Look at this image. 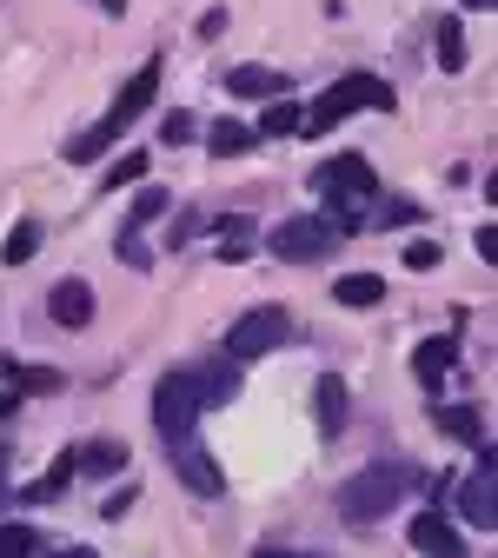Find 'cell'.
I'll use <instances>...</instances> for the list:
<instances>
[{
	"instance_id": "6da1fadb",
	"label": "cell",
	"mask_w": 498,
	"mask_h": 558,
	"mask_svg": "<svg viewBox=\"0 0 498 558\" xmlns=\"http://www.w3.org/2000/svg\"><path fill=\"white\" fill-rule=\"evenodd\" d=\"M160 74H167V60L154 53V60H139V74L113 94V107L87 126V133H74V140H66V160H74V167H87V160H100L107 147H120V133L139 120V113H147L154 100H160Z\"/></svg>"
},
{
	"instance_id": "7a4b0ae2",
	"label": "cell",
	"mask_w": 498,
	"mask_h": 558,
	"mask_svg": "<svg viewBox=\"0 0 498 558\" xmlns=\"http://www.w3.org/2000/svg\"><path fill=\"white\" fill-rule=\"evenodd\" d=\"M412 485H418V465L412 459H373V465H360V472L339 485V519L345 525H379L386 512L405 506Z\"/></svg>"
},
{
	"instance_id": "3957f363",
	"label": "cell",
	"mask_w": 498,
	"mask_h": 558,
	"mask_svg": "<svg viewBox=\"0 0 498 558\" xmlns=\"http://www.w3.org/2000/svg\"><path fill=\"white\" fill-rule=\"evenodd\" d=\"M392 107H399V94H392L379 74H345V81H332V87L306 107V133H300V140L332 133L345 113H392Z\"/></svg>"
},
{
	"instance_id": "277c9868",
	"label": "cell",
	"mask_w": 498,
	"mask_h": 558,
	"mask_svg": "<svg viewBox=\"0 0 498 558\" xmlns=\"http://www.w3.org/2000/svg\"><path fill=\"white\" fill-rule=\"evenodd\" d=\"M293 339V313L287 306H246L233 326H227V360H266V353H279V345Z\"/></svg>"
},
{
	"instance_id": "5b68a950",
	"label": "cell",
	"mask_w": 498,
	"mask_h": 558,
	"mask_svg": "<svg viewBox=\"0 0 498 558\" xmlns=\"http://www.w3.org/2000/svg\"><path fill=\"white\" fill-rule=\"evenodd\" d=\"M154 433H160V446H180V439L199 433V399L186 386V366L154 386Z\"/></svg>"
},
{
	"instance_id": "8992f818",
	"label": "cell",
	"mask_w": 498,
	"mask_h": 558,
	"mask_svg": "<svg viewBox=\"0 0 498 558\" xmlns=\"http://www.w3.org/2000/svg\"><path fill=\"white\" fill-rule=\"evenodd\" d=\"M266 246H272V259H287V266H313V259H326L339 246V233L319 214H293V220H279L266 233Z\"/></svg>"
},
{
	"instance_id": "52a82bcc",
	"label": "cell",
	"mask_w": 498,
	"mask_h": 558,
	"mask_svg": "<svg viewBox=\"0 0 498 558\" xmlns=\"http://www.w3.org/2000/svg\"><path fill=\"white\" fill-rule=\"evenodd\" d=\"M313 193L319 199H379V173L366 154H332L313 167Z\"/></svg>"
},
{
	"instance_id": "ba28073f",
	"label": "cell",
	"mask_w": 498,
	"mask_h": 558,
	"mask_svg": "<svg viewBox=\"0 0 498 558\" xmlns=\"http://www.w3.org/2000/svg\"><path fill=\"white\" fill-rule=\"evenodd\" d=\"M478 452V465L459 478V519L472 525V532H491L498 525V478H491V439L485 446H472Z\"/></svg>"
},
{
	"instance_id": "9c48e42d",
	"label": "cell",
	"mask_w": 498,
	"mask_h": 558,
	"mask_svg": "<svg viewBox=\"0 0 498 558\" xmlns=\"http://www.w3.org/2000/svg\"><path fill=\"white\" fill-rule=\"evenodd\" d=\"M167 459H173V472H180V485H186L193 499H220V493H227V472H220V459L206 452L199 433L180 439V446H167Z\"/></svg>"
},
{
	"instance_id": "30bf717a",
	"label": "cell",
	"mask_w": 498,
	"mask_h": 558,
	"mask_svg": "<svg viewBox=\"0 0 498 558\" xmlns=\"http://www.w3.org/2000/svg\"><path fill=\"white\" fill-rule=\"evenodd\" d=\"M405 538L425 551V558H465V532H459V519L452 512H412V525H405Z\"/></svg>"
},
{
	"instance_id": "8fae6325",
	"label": "cell",
	"mask_w": 498,
	"mask_h": 558,
	"mask_svg": "<svg viewBox=\"0 0 498 558\" xmlns=\"http://www.w3.org/2000/svg\"><path fill=\"white\" fill-rule=\"evenodd\" d=\"M94 287L74 272V279H53V293H47V319L60 326V332H87V319H94Z\"/></svg>"
},
{
	"instance_id": "7c38bea8",
	"label": "cell",
	"mask_w": 498,
	"mask_h": 558,
	"mask_svg": "<svg viewBox=\"0 0 498 558\" xmlns=\"http://www.w3.org/2000/svg\"><path fill=\"white\" fill-rule=\"evenodd\" d=\"M186 386H193V399H199V412L206 405H233L240 399V360H199V366H186Z\"/></svg>"
},
{
	"instance_id": "4fadbf2b",
	"label": "cell",
	"mask_w": 498,
	"mask_h": 558,
	"mask_svg": "<svg viewBox=\"0 0 498 558\" xmlns=\"http://www.w3.org/2000/svg\"><path fill=\"white\" fill-rule=\"evenodd\" d=\"M452 373H459V332H439V339H418L412 345V379L425 392H439Z\"/></svg>"
},
{
	"instance_id": "5bb4252c",
	"label": "cell",
	"mask_w": 498,
	"mask_h": 558,
	"mask_svg": "<svg viewBox=\"0 0 498 558\" xmlns=\"http://www.w3.org/2000/svg\"><path fill=\"white\" fill-rule=\"evenodd\" d=\"M227 94L233 100H279V94H293V81L279 74V66H259V60H240L233 74H227Z\"/></svg>"
},
{
	"instance_id": "9a60e30c",
	"label": "cell",
	"mask_w": 498,
	"mask_h": 558,
	"mask_svg": "<svg viewBox=\"0 0 498 558\" xmlns=\"http://www.w3.org/2000/svg\"><path fill=\"white\" fill-rule=\"evenodd\" d=\"M313 418H319V439H339V433H345V418H352V392H345V379H339V373H319V386H313Z\"/></svg>"
},
{
	"instance_id": "2e32d148",
	"label": "cell",
	"mask_w": 498,
	"mask_h": 558,
	"mask_svg": "<svg viewBox=\"0 0 498 558\" xmlns=\"http://www.w3.org/2000/svg\"><path fill=\"white\" fill-rule=\"evenodd\" d=\"M253 147H259V133H253L246 120H233V113L206 126V154H212V160H240V154H253Z\"/></svg>"
},
{
	"instance_id": "e0dca14e",
	"label": "cell",
	"mask_w": 498,
	"mask_h": 558,
	"mask_svg": "<svg viewBox=\"0 0 498 558\" xmlns=\"http://www.w3.org/2000/svg\"><path fill=\"white\" fill-rule=\"evenodd\" d=\"M253 133H259V140H293V133H306V107H300L293 94H279V100H266V113H259Z\"/></svg>"
},
{
	"instance_id": "ac0fdd59",
	"label": "cell",
	"mask_w": 498,
	"mask_h": 558,
	"mask_svg": "<svg viewBox=\"0 0 498 558\" xmlns=\"http://www.w3.org/2000/svg\"><path fill=\"white\" fill-rule=\"evenodd\" d=\"M74 472H87V478H120V472H126V446H120V439H87V446L74 452Z\"/></svg>"
},
{
	"instance_id": "d6986e66",
	"label": "cell",
	"mask_w": 498,
	"mask_h": 558,
	"mask_svg": "<svg viewBox=\"0 0 498 558\" xmlns=\"http://www.w3.org/2000/svg\"><path fill=\"white\" fill-rule=\"evenodd\" d=\"M332 300H339L345 313H366V306L386 300V279H379V272H345V279H332Z\"/></svg>"
},
{
	"instance_id": "ffe728a7",
	"label": "cell",
	"mask_w": 498,
	"mask_h": 558,
	"mask_svg": "<svg viewBox=\"0 0 498 558\" xmlns=\"http://www.w3.org/2000/svg\"><path fill=\"white\" fill-rule=\"evenodd\" d=\"M227 240H220V266H240V259H253V246H259V227L246 220V214H227V220H212Z\"/></svg>"
},
{
	"instance_id": "44dd1931",
	"label": "cell",
	"mask_w": 498,
	"mask_h": 558,
	"mask_svg": "<svg viewBox=\"0 0 498 558\" xmlns=\"http://www.w3.org/2000/svg\"><path fill=\"white\" fill-rule=\"evenodd\" d=\"M439 433L459 446H485V412L478 405H439Z\"/></svg>"
},
{
	"instance_id": "7402d4cb",
	"label": "cell",
	"mask_w": 498,
	"mask_h": 558,
	"mask_svg": "<svg viewBox=\"0 0 498 558\" xmlns=\"http://www.w3.org/2000/svg\"><path fill=\"white\" fill-rule=\"evenodd\" d=\"M40 246H47V227H40V220H14L8 246H0V266H27Z\"/></svg>"
},
{
	"instance_id": "603a6c76",
	"label": "cell",
	"mask_w": 498,
	"mask_h": 558,
	"mask_svg": "<svg viewBox=\"0 0 498 558\" xmlns=\"http://www.w3.org/2000/svg\"><path fill=\"white\" fill-rule=\"evenodd\" d=\"M433 60L446 66V74H459V66L472 60V47H465V27H459V14H452V21H439V34H433Z\"/></svg>"
},
{
	"instance_id": "cb8c5ba5",
	"label": "cell",
	"mask_w": 498,
	"mask_h": 558,
	"mask_svg": "<svg viewBox=\"0 0 498 558\" xmlns=\"http://www.w3.org/2000/svg\"><path fill=\"white\" fill-rule=\"evenodd\" d=\"M160 214H173V193H167V186H139V193H133V206H126V233L154 227Z\"/></svg>"
},
{
	"instance_id": "d4e9b609",
	"label": "cell",
	"mask_w": 498,
	"mask_h": 558,
	"mask_svg": "<svg viewBox=\"0 0 498 558\" xmlns=\"http://www.w3.org/2000/svg\"><path fill=\"white\" fill-rule=\"evenodd\" d=\"M0 373H8V392H60V386H66V373H53V366H21V360H8Z\"/></svg>"
},
{
	"instance_id": "484cf974",
	"label": "cell",
	"mask_w": 498,
	"mask_h": 558,
	"mask_svg": "<svg viewBox=\"0 0 498 558\" xmlns=\"http://www.w3.org/2000/svg\"><path fill=\"white\" fill-rule=\"evenodd\" d=\"M147 167H154V160H147V147H126V154H120V160L107 167V180H100V186H107V193H126V186H147Z\"/></svg>"
},
{
	"instance_id": "4316f807",
	"label": "cell",
	"mask_w": 498,
	"mask_h": 558,
	"mask_svg": "<svg viewBox=\"0 0 498 558\" xmlns=\"http://www.w3.org/2000/svg\"><path fill=\"white\" fill-rule=\"evenodd\" d=\"M66 485H74V452H60V459L47 465V478H40V485H27V506H47V499H60Z\"/></svg>"
},
{
	"instance_id": "83f0119b",
	"label": "cell",
	"mask_w": 498,
	"mask_h": 558,
	"mask_svg": "<svg viewBox=\"0 0 498 558\" xmlns=\"http://www.w3.org/2000/svg\"><path fill=\"white\" fill-rule=\"evenodd\" d=\"M0 558H40V532L27 519H8L0 525Z\"/></svg>"
},
{
	"instance_id": "f1b7e54d",
	"label": "cell",
	"mask_w": 498,
	"mask_h": 558,
	"mask_svg": "<svg viewBox=\"0 0 498 558\" xmlns=\"http://www.w3.org/2000/svg\"><path fill=\"white\" fill-rule=\"evenodd\" d=\"M160 140H167V147H193V140H199V120H193L186 107H173V113L160 120Z\"/></svg>"
},
{
	"instance_id": "f546056e",
	"label": "cell",
	"mask_w": 498,
	"mask_h": 558,
	"mask_svg": "<svg viewBox=\"0 0 498 558\" xmlns=\"http://www.w3.org/2000/svg\"><path fill=\"white\" fill-rule=\"evenodd\" d=\"M418 220H425L418 199H386V206H379V227H399V233H405V227H418Z\"/></svg>"
},
{
	"instance_id": "4dcf8cb0",
	"label": "cell",
	"mask_w": 498,
	"mask_h": 558,
	"mask_svg": "<svg viewBox=\"0 0 498 558\" xmlns=\"http://www.w3.org/2000/svg\"><path fill=\"white\" fill-rule=\"evenodd\" d=\"M113 253H120V266H139V272H147V266H154V253H147V240H139V233H126V227H120V240H113Z\"/></svg>"
},
{
	"instance_id": "1f68e13d",
	"label": "cell",
	"mask_w": 498,
	"mask_h": 558,
	"mask_svg": "<svg viewBox=\"0 0 498 558\" xmlns=\"http://www.w3.org/2000/svg\"><path fill=\"white\" fill-rule=\"evenodd\" d=\"M439 266V246L433 240H405V272H433Z\"/></svg>"
},
{
	"instance_id": "d6a6232c",
	"label": "cell",
	"mask_w": 498,
	"mask_h": 558,
	"mask_svg": "<svg viewBox=\"0 0 498 558\" xmlns=\"http://www.w3.org/2000/svg\"><path fill=\"white\" fill-rule=\"evenodd\" d=\"M133 506H139V485L126 478V485H120V493H107V506H100V512H107V519H126Z\"/></svg>"
},
{
	"instance_id": "836d02e7",
	"label": "cell",
	"mask_w": 498,
	"mask_h": 558,
	"mask_svg": "<svg viewBox=\"0 0 498 558\" xmlns=\"http://www.w3.org/2000/svg\"><path fill=\"white\" fill-rule=\"evenodd\" d=\"M206 220L199 214H173V227H167V246H193V233H199Z\"/></svg>"
},
{
	"instance_id": "e575fe53",
	"label": "cell",
	"mask_w": 498,
	"mask_h": 558,
	"mask_svg": "<svg viewBox=\"0 0 498 558\" xmlns=\"http://www.w3.org/2000/svg\"><path fill=\"white\" fill-rule=\"evenodd\" d=\"M220 34H227V8H206L199 14V40H220Z\"/></svg>"
},
{
	"instance_id": "d590c367",
	"label": "cell",
	"mask_w": 498,
	"mask_h": 558,
	"mask_svg": "<svg viewBox=\"0 0 498 558\" xmlns=\"http://www.w3.org/2000/svg\"><path fill=\"white\" fill-rule=\"evenodd\" d=\"M253 558H326V551H306V545H259Z\"/></svg>"
},
{
	"instance_id": "8d00e7d4",
	"label": "cell",
	"mask_w": 498,
	"mask_h": 558,
	"mask_svg": "<svg viewBox=\"0 0 498 558\" xmlns=\"http://www.w3.org/2000/svg\"><path fill=\"white\" fill-rule=\"evenodd\" d=\"M53 558H100L94 545H66V551H53Z\"/></svg>"
},
{
	"instance_id": "74e56055",
	"label": "cell",
	"mask_w": 498,
	"mask_h": 558,
	"mask_svg": "<svg viewBox=\"0 0 498 558\" xmlns=\"http://www.w3.org/2000/svg\"><path fill=\"white\" fill-rule=\"evenodd\" d=\"M94 8H100V14H126V0H94Z\"/></svg>"
},
{
	"instance_id": "f35d334b",
	"label": "cell",
	"mask_w": 498,
	"mask_h": 558,
	"mask_svg": "<svg viewBox=\"0 0 498 558\" xmlns=\"http://www.w3.org/2000/svg\"><path fill=\"white\" fill-rule=\"evenodd\" d=\"M14 405H21V399H14V392H0V418H8V412H14Z\"/></svg>"
},
{
	"instance_id": "ab89813d",
	"label": "cell",
	"mask_w": 498,
	"mask_h": 558,
	"mask_svg": "<svg viewBox=\"0 0 498 558\" xmlns=\"http://www.w3.org/2000/svg\"><path fill=\"white\" fill-rule=\"evenodd\" d=\"M459 8H472V14H485V8H491V0H459Z\"/></svg>"
}]
</instances>
